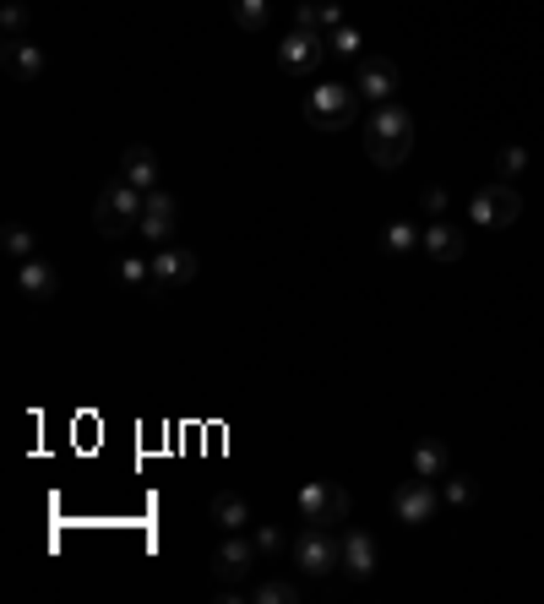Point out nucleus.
<instances>
[{"mask_svg":"<svg viewBox=\"0 0 544 604\" xmlns=\"http://www.w3.org/2000/svg\"><path fill=\"white\" fill-rule=\"evenodd\" d=\"M289 556H294V566H300L305 577H327V572H337V566H344V561H337V528L305 523V528H300V540L289 545Z\"/></svg>","mask_w":544,"mask_h":604,"instance_id":"obj_3","label":"nucleus"},{"mask_svg":"<svg viewBox=\"0 0 544 604\" xmlns=\"http://www.w3.org/2000/svg\"><path fill=\"white\" fill-rule=\"evenodd\" d=\"M6 251H12V261H28V256H38V240L28 229H6Z\"/></svg>","mask_w":544,"mask_h":604,"instance_id":"obj_25","label":"nucleus"},{"mask_svg":"<svg viewBox=\"0 0 544 604\" xmlns=\"http://www.w3.org/2000/svg\"><path fill=\"white\" fill-rule=\"evenodd\" d=\"M523 164H528V153H523V148H506V153L496 158V169H501V174H517Z\"/></svg>","mask_w":544,"mask_h":604,"instance_id":"obj_28","label":"nucleus"},{"mask_svg":"<svg viewBox=\"0 0 544 604\" xmlns=\"http://www.w3.org/2000/svg\"><path fill=\"white\" fill-rule=\"evenodd\" d=\"M327 49H332V55H360V33H354L349 22L332 28V33H327Z\"/></svg>","mask_w":544,"mask_h":604,"instance_id":"obj_26","label":"nucleus"},{"mask_svg":"<svg viewBox=\"0 0 544 604\" xmlns=\"http://www.w3.org/2000/svg\"><path fill=\"white\" fill-rule=\"evenodd\" d=\"M153 278H158L164 289L191 284V278H196V256H191V251H164V245H158V256H153Z\"/></svg>","mask_w":544,"mask_h":604,"instance_id":"obj_15","label":"nucleus"},{"mask_svg":"<svg viewBox=\"0 0 544 604\" xmlns=\"http://www.w3.org/2000/svg\"><path fill=\"white\" fill-rule=\"evenodd\" d=\"M300 517L305 523H321V528H337L349 517V496L337 485H305L300 490Z\"/></svg>","mask_w":544,"mask_h":604,"instance_id":"obj_7","label":"nucleus"},{"mask_svg":"<svg viewBox=\"0 0 544 604\" xmlns=\"http://www.w3.org/2000/svg\"><path fill=\"white\" fill-rule=\"evenodd\" d=\"M234 22H240V28H251V33H256V28H267V0H234Z\"/></svg>","mask_w":544,"mask_h":604,"instance_id":"obj_22","label":"nucleus"},{"mask_svg":"<svg viewBox=\"0 0 544 604\" xmlns=\"http://www.w3.org/2000/svg\"><path fill=\"white\" fill-rule=\"evenodd\" d=\"M158 158H153V148H131L125 158H120V180H131L136 191H158Z\"/></svg>","mask_w":544,"mask_h":604,"instance_id":"obj_16","label":"nucleus"},{"mask_svg":"<svg viewBox=\"0 0 544 604\" xmlns=\"http://www.w3.org/2000/svg\"><path fill=\"white\" fill-rule=\"evenodd\" d=\"M213 523H218L224 533H245V528H256V523H251V501H245V496H234V490L213 496Z\"/></svg>","mask_w":544,"mask_h":604,"instance_id":"obj_17","label":"nucleus"},{"mask_svg":"<svg viewBox=\"0 0 544 604\" xmlns=\"http://www.w3.org/2000/svg\"><path fill=\"white\" fill-rule=\"evenodd\" d=\"M446 501H452V506H463V501H473V485H468L463 474H446Z\"/></svg>","mask_w":544,"mask_h":604,"instance_id":"obj_27","label":"nucleus"},{"mask_svg":"<svg viewBox=\"0 0 544 604\" xmlns=\"http://www.w3.org/2000/svg\"><path fill=\"white\" fill-rule=\"evenodd\" d=\"M17 289H22L33 305H44V300H55V294H60V278H55V267H49V261L28 256V261H17Z\"/></svg>","mask_w":544,"mask_h":604,"instance_id":"obj_12","label":"nucleus"},{"mask_svg":"<svg viewBox=\"0 0 544 604\" xmlns=\"http://www.w3.org/2000/svg\"><path fill=\"white\" fill-rule=\"evenodd\" d=\"M337 561H344L349 577H370V572H376V540H370L365 528L337 533Z\"/></svg>","mask_w":544,"mask_h":604,"instance_id":"obj_11","label":"nucleus"},{"mask_svg":"<svg viewBox=\"0 0 544 604\" xmlns=\"http://www.w3.org/2000/svg\"><path fill=\"white\" fill-rule=\"evenodd\" d=\"M392 506H397V523L420 528V523H425V517L436 512V480H408V485H397Z\"/></svg>","mask_w":544,"mask_h":604,"instance_id":"obj_9","label":"nucleus"},{"mask_svg":"<svg viewBox=\"0 0 544 604\" xmlns=\"http://www.w3.org/2000/svg\"><path fill=\"white\" fill-rule=\"evenodd\" d=\"M251 540H256L261 556H289V540H284L278 528H251Z\"/></svg>","mask_w":544,"mask_h":604,"instance_id":"obj_24","label":"nucleus"},{"mask_svg":"<svg viewBox=\"0 0 544 604\" xmlns=\"http://www.w3.org/2000/svg\"><path fill=\"white\" fill-rule=\"evenodd\" d=\"M174 213H180V208H174L169 191H148V208H142V224H136V229H142L153 245H164V240L174 234Z\"/></svg>","mask_w":544,"mask_h":604,"instance_id":"obj_13","label":"nucleus"},{"mask_svg":"<svg viewBox=\"0 0 544 604\" xmlns=\"http://www.w3.org/2000/svg\"><path fill=\"white\" fill-rule=\"evenodd\" d=\"M517 191H512V180H496V185H485L480 196H473V224H485V229H501V224H512L517 218Z\"/></svg>","mask_w":544,"mask_h":604,"instance_id":"obj_8","label":"nucleus"},{"mask_svg":"<svg viewBox=\"0 0 544 604\" xmlns=\"http://www.w3.org/2000/svg\"><path fill=\"white\" fill-rule=\"evenodd\" d=\"M425 251L436 256V261H457V251H463V234L452 229V224H425Z\"/></svg>","mask_w":544,"mask_h":604,"instance_id":"obj_18","label":"nucleus"},{"mask_svg":"<svg viewBox=\"0 0 544 604\" xmlns=\"http://www.w3.org/2000/svg\"><path fill=\"white\" fill-rule=\"evenodd\" d=\"M408 148H414V115L397 109V104H376L370 120H365V153H370V164L397 169L408 158Z\"/></svg>","mask_w":544,"mask_h":604,"instance_id":"obj_1","label":"nucleus"},{"mask_svg":"<svg viewBox=\"0 0 544 604\" xmlns=\"http://www.w3.org/2000/svg\"><path fill=\"white\" fill-rule=\"evenodd\" d=\"M414 474H420V480H446V447L425 441V447L414 452Z\"/></svg>","mask_w":544,"mask_h":604,"instance_id":"obj_20","label":"nucleus"},{"mask_svg":"<svg viewBox=\"0 0 544 604\" xmlns=\"http://www.w3.org/2000/svg\"><path fill=\"white\" fill-rule=\"evenodd\" d=\"M245 599H256V604H294V599H300V588H294V583H284V577H267V583H251V588H245Z\"/></svg>","mask_w":544,"mask_h":604,"instance_id":"obj_19","label":"nucleus"},{"mask_svg":"<svg viewBox=\"0 0 544 604\" xmlns=\"http://www.w3.org/2000/svg\"><path fill=\"white\" fill-rule=\"evenodd\" d=\"M142 208H148V191H136L131 180H109L98 191V201H93V229L104 240H120L125 229L142 224Z\"/></svg>","mask_w":544,"mask_h":604,"instance_id":"obj_2","label":"nucleus"},{"mask_svg":"<svg viewBox=\"0 0 544 604\" xmlns=\"http://www.w3.org/2000/svg\"><path fill=\"white\" fill-rule=\"evenodd\" d=\"M327 55H332V49H327V38H321L316 28H294V33L278 44V65H284V72H294V77H310Z\"/></svg>","mask_w":544,"mask_h":604,"instance_id":"obj_5","label":"nucleus"},{"mask_svg":"<svg viewBox=\"0 0 544 604\" xmlns=\"http://www.w3.org/2000/svg\"><path fill=\"white\" fill-rule=\"evenodd\" d=\"M354 98H360V88L316 82V88L305 93V115H310V125H316V131H337V125H349V120H354Z\"/></svg>","mask_w":544,"mask_h":604,"instance_id":"obj_4","label":"nucleus"},{"mask_svg":"<svg viewBox=\"0 0 544 604\" xmlns=\"http://www.w3.org/2000/svg\"><path fill=\"white\" fill-rule=\"evenodd\" d=\"M0 55H6V72H12V82H33L38 72H44V49L22 33V38H6L0 44Z\"/></svg>","mask_w":544,"mask_h":604,"instance_id":"obj_14","label":"nucleus"},{"mask_svg":"<svg viewBox=\"0 0 544 604\" xmlns=\"http://www.w3.org/2000/svg\"><path fill=\"white\" fill-rule=\"evenodd\" d=\"M360 98H370V104H392V93H397V65L392 60H376V55H365L360 60Z\"/></svg>","mask_w":544,"mask_h":604,"instance_id":"obj_10","label":"nucleus"},{"mask_svg":"<svg viewBox=\"0 0 544 604\" xmlns=\"http://www.w3.org/2000/svg\"><path fill=\"white\" fill-rule=\"evenodd\" d=\"M256 561H261V550H256L251 533H229V540L218 545V556H213V577L229 588V583L251 577V572H256Z\"/></svg>","mask_w":544,"mask_h":604,"instance_id":"obj_6","label":"nucleus"},{"mask_svg":"<svg viewBox=\"0 0 544 604\" xmlns=\"http://www.w3.org/2000/svg\"><path fill=\"white\" fill-rule=\"evenodd\" d=\"M381 245H387L392 256H408V251H420V245H425V234H420V229H408V224H392V229L381 234Z\"/></svg>","mask_w":544,"mask_h":604,"instance_id":"obj_21","label":"nucleus"},{"mask_svg":"<svg viewBox=\"0 0 544 604\" xmlns=\"http://www.w3.org/2000/svg\"><path fill=\"white\" fill-rule=\"evenodd\" d=\"M120 278L125 284H148L153 278V256H120Z\"/></svg>","mask_w":544,"mask_h":604,"instance_id":"obj_23","label":"nucleus"}]
</instances>
